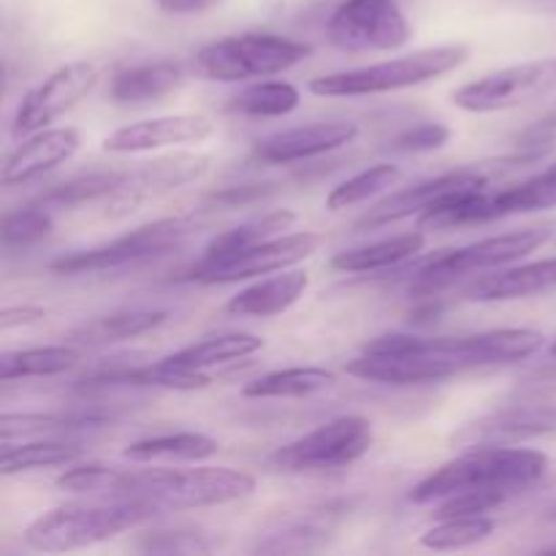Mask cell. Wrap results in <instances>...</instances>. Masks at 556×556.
I'll return each mask as SVG.
<instances>
[{
    "mask_svg": "<svg viewBox=\"0 0 556 556\" xmlns=\"http://www.w3.org/2000/svg\"><path fill=\"white\" fill-rule=\"evenodd\" d=\"M546 472L548 456L543 451L483 445V448H467L465 454L429 472L413 486L410 500L416 505H429L459 492H500L514 497L535 486Z\"/></svg>",
    "mask_w": 556,
    "mask_h": 556,
    "instance_id": "cell-1",
    "label": "cell"
},
{
    "mask_svg": "<svg viewBox=\"0 0 556 556\" xmlns=\"http://www.w3.org/2000/svg\"><path fill=\"white\" fill-rule=\"evenodd\" d=\"M157 510L139 500H92V503H63L27 525L22 541L41 554H63L106 543L123 532L139 530L152 521Z\"/></svg>",
    "mask_w": 556,
    "mask_h": 556,
    "instance_id": "cell-2",
    "label": "cell"
},
{
    "mask_svg": "<svg viewBox=\"0 0 556 556\" xmlns=\"http://www.w3.org/2000/svg\"><path fill=\"white\" fill-rule=\"evenodd\" d=\"M253 492L255 478L231 467H190V470L152 467V470H130L125 500L152 505L157 514H177V510L239 503Z\"/></svg>",
    "mask_w": 556,
    "mask_h": 556,
    "instance_id": "cell-3",
    "label": "cell"
},
{
    "mask_svg": "<svg viewBox=\"0 0 556 556\" xmlns=\"http://www.w3.org/2000/svg\"><path fill=\"white\" fill-rule=\"evenodd\" d=\"M467 58H470V49L462 47V43L418 49V52L386 60V63L315 76L309 81V92L320 98H364L407 90V87L427 85V81L451 74L459 65H465Z\"/></svg>",
    "mask_w": 556,
    "mask_h": 556,
    "instance_id": "cell-4",
    "label": "cell"
},
{
    "mask_svg": "<svg viewBox=\"0 0 556 556\" xmlns=\"http://www.w3.org/2000/svg\"><path fill=\"white\" fill-rule=\"evenodd\" d=\"M556 206V161L543 168L535 177L525 179L510 188L492 190L478 188L467 193H456L438 204L434 210L418 217L421 231H448L462 226H483V223L505 220L514 215H530V212H546Z\"/></svg>",
    "mask_w": 556,
    "mask_h": 556,
    "instance_id": "cell-5",
    "label": "cell"
},
{
    "mask_svg": "<svg viewBox=\"0 0 556 556\" xmlns=\"http://www.w3.org/2000/svg\"><path fill=\"white\" fill-rule=\"evenodd\" d=\"M313 54V47L277 33H237L195 52L193 68L210 81H250L277 76Z\"/></svg>",
    "mask_w": 556,
    "mask_h": 556,
    "instance_id": "cell-6",
    "label": "cell"
},
{
    "mask_svg": "<svg viewBox=\"0 0 556 556\" xmlns=\"http://www.w3.org/2000/svg\"><path fill=\"white\" fill-rule=\"evenodd\" d=\"M548 242L546 228H521V231L503 233V237H489L481 242L465 244L456 250H443L440 255L424 261L416 269V280L410 282L413 296H438L445 288L456 286L459 280L481 271L500 269L505 264L525 258L535 253L541 244Z\"/></svg>",
    "mask_w": 556,
    "mask_h": 556,
    "instance_id": "cell-7",
    "label": "cell"
},
{
    "mask_svg": "<svg viewBox=\"0 0 556 556\" xmlns=\"http://www.w3.org/2000/svg\"><path fill=\"white\" fill-rule=\"evenodd\" d=\"M541 152H532V155H516V157H505L500 166H462L454 168V172H445L440 177H429L424 182L410 185L405 190H396V193L386 195L383 201L372 206V210L364 212L356 223H353V231L364 233V231H378V228L391 226V223L407 220V217H421L424 212L434 210L438 204H443L445 199L456 193H467V190H478V188H489L492 179L497 174H503L505 168H516L525 166V163H532Z\"/></svg>",
    "mask_w": 556,
    "mask_h": 556,
    "instance_id": "cell-8",
    "label": "cell"
},
{
    "mask_svg": "<svg viewBox=\"0 0 556 556\" xmlns=\"http://www.w3.org/2000/svg\"><path fill=\"white\" fill-rule=\"evenodd\" d=\"M201 217L195 215H179V217H163V220L147 223V226L134 228L125 237L114 239V242L101 244V248L76 250V253L60 255L49 264L54 275H92V271H112L123 269V266L141 264V261L157 258L166 255L168 250L177 248L185 237L201 228Z\"/></svg>",
    "mask_w": 556,
    "mask_h": 556,
    "instance_id": "cell-9",
    "label": "cell"
},
{
    "mask_svg": "<svg viewBox=\"0 0 556 556\" xmlns=\"http://www.w3.org/2000/svg\"><path fill=\"white\" fill-rule=\"evenodd\" d=\"M375 443V427L364 416H340L291 440L269 456L282 472H331L356 465Z\"/></svg>",
    "mask_w": 556,
    "mask_h": 556,
    "instance_id": "cell-10",
    "label": "cell"
},
{
    "mask_svg": "<svg viewBox=\"0 0 556 556\" xmlns=\"http://www.w3.org/2000/svg\"><path fill=\"white\" fill-rule=\"evenodd\" d=\"M324 237L315 231L280 233V237L261 242L255 248L226 255H201L193 266L182 271L179 280L199 282V286H228V282L253 280L261 275L291 269L318 253Z\"/></svg>",
    "mask_w": 556,
    "mask_h": 556,
    "instance_id": "cell-11",
    "label": "cell"
},
{
    "mask_svg": "<svg viewBox=\"0 0 556 556\" xmlns=\"http://www.w3.org/2000/svg\"><path fill=\"white\" fill-rule=\"evenodd\" d=\"M410 22L396 0H345L326 25V38L345 54L394 52L410 41Z\"/></svg>",
    "mask_w": 556,
    "mask_h": 556,
    "instance_id": "cell-12",
    "label": "cell"
},
{
    "mask_svg": "<svg viewBox=\"0 0 556 556\" xmlns=\"http://www.w3.org/2000/svg\"><path fill=\"white\" fill-rule=\"evenodd\" d=\"M554 90L556 58H548L492 71V74L459 87V90L451 96V101H454V106L465 109V112L489 114L541 101V98L552 96Z\"/></svg>",
    "mask_w": 556,
    "mask_h": 556,
    "instance_id": "cell-13",
    "label": "cell"
},
{
    "mask_svg": "<svg viewBox=\"0 0 556 556\" xmlns=\"http://www.w3.org/2000/svg\"><path fill=\"white\" fill-rule=\"evenodd\" d=\"M212 168L210 155H195V152H179V155L157 157V161L144 163V166L125 172L114 193L106 201L109 220H123L134 215L150 201L163 199L174 190L193 185L204 179Z\"/></svg>",
    "mask_w": 556,
    "mask_h": 556,
    "instance_id": "cell-14",
    "label": "cell"
},
{
    "mask_svg": "<svg viewBox=\"0 0 556 556\" xmlns=\"http://www.w3.org/2000/svg\"><path fill=\"white\" fill-rule=\"evenodd\" d=\"M101 81V65L92 60H74L38 81L25 92L14 114V136H30L49 128L54 119L79 106Z\"/></svg>",
    "mask_w": 556,
    "mask_h": 556,
    "instance_id": "cell-15",
    "label": "cell"
},
{
    "mask_svg": "<svg viewBox=\"0 0 556 556\" xmlns=\"http://www.w3.org/2000/svg\"><path fill=\"white\" fill-rule=\"evenodd\" d=\"M546 337L535 329H492L467 337H427V356H443L462 369L514 364L543 351Z\"/></svg>",
    "mask_w": 556,
    "mask_h": 556,
    "instance_id": "cell-16",
    "label": "cell"
},
{
    "mask_svg": "<svg viewBox=\"0 0 556 556\" xmlns=\"http://www.w3.org/2000/svg\"><path fill=\"white\" fill-rule=\"evenodd\" d=\"M556 432V407L554 405H527L494 410L478 421L465 424L451 434L454 448H483V445H516L525 440L543 438Z\"/></svg>",
    "mask_w": 556,
    "mask_h": 556,
    "instance_id": "cell-17",
    "label": "cell"
},
{
    "mask_svg": "<svg viewBox=\"0 0 556 556\" xmlns=\"http://www.w3.org/2000/svg\"><path fill=\"white\" fill-rule=\"evenodd\" d=\"M358 134H362V128L356 123H345V119L299 125V128H288L261 139L255 144L253 157L264 166H288V163L309 161V157L353 144Z\"/></svg>",
    "mask_w": 556,
    "mask_h": 556,
    "instance_id": "cell-18",
    "label": "cell"
},
{
    "mask_svg": "<svg viewBox=\"0 0 556 556\" xmlns=\"http://www.w3.org/2000/svg\"><path fill=\"white\" fill-rule=\"evenodd\" d=\"M212 134H215V125L204 114H168V117L123 125L103 139V150L114 155H130V152L163 150V147L201 144Z\"/></svg>",
    "mask_w": 556,
    "mask_h": 556,
    "instance_id": "cell-19",
    "label": "cell"
},
{
    "mask_svg": "<svg viewBox=\"0 0 556 556\" xmlns=\"http://www.w3.org/2000/svg\"><path fill=\"white\" fill-rule=\"evenodd\" d=\"M81 134L71 125L65 128H43L38 134H30L3 163V185H25L38 179L41 174L63 166L79 152Z\"/></svg>",
    "mask_w": 556,
    "mask_h": 556,
    "instance_id": "cell-20",
    "label": "cell"
},
{
    "mask_svg": "<svg viewBox=\"0 0 556 556\" xmlns=\"http://www.w3.org/2000/svg\"><path fill=\"white\" fill-rule=\"evenodd\" d=\"M345 372L380 386H427L454 378L465 369L443 356H369V353H362L345 364Z\"/></svg>",
    "mask_w": 556,
    "mask_h": 556,
    "instance_id": "cell-21",
    "label": "cell"
},
{
    "mask_svg": "<svg viewBox=\"0 0 556 556\" xmlns=\"http://www.w3.org/2000/svg\"><path fill=\"white\" fill-rule=\"evenodd\" d=\"M345 505H318L288 519H277L258 532L255 552H307L320 546L340 527Z\"/></svg>",
    "mask_w": 556,
    "mask_h": 556,
    "instance_id": "cell-22",
    "label": "cell"
},
{
    "mask_svg": "<svg viewBox=\"0 0 556 556\" xmlns=\"http://www.w3.org/2000/svg\"><path fill=\"white\" fill-rule=\"evenodd\" d=\"M307 288V271L291 266V269L275 271L271 277H264V280L253 282L237 296H231V302L226 304V313L231 318H275V315L288 313L304 296Z\"/></svg>",
    "mask_w": 556,
    "mask_h": 556,
    "instance_id": "cell-23",
    "label": "cell"
},
{
    "mask_svg": "<svg viewBox=\"0 0 556 556\" xmlns=\"http://www.w3.org/2000/svg\"><path fill=\"white\" fill-rule=\"evenodd\" d=\"M548 291H556V258L532 261V264L483 277L478 286L470 288V299L472 302H516V299L541 296Z\"/></svg>",
    "mask_w": 556,
    "mask_h": 556,
    "instance_id": "cell-24",
    "label": "cell"
},
{
    "mask_svg": "<svg viewBox=\"0 0 556 556\" xmlns=\"http://www.w3.org/2000/svg\"><path fill=\"white\" fill-rule=\"evenodd\" d=\"M220 451V443L201 432H168L130 443L123 451L125 459L136 465H199L212 459Z\"/></svg>",
    "mask_w": 556,
    "mask_h": 556,
    "instance_id": "cell-25",
    "label": "cell"
},
{
    "mask_svg": "<svg viewBox=\"0 0 556 556\" xmlns=\"http://www.w3.org/2000/svg\"><path fill=\"white\" fill-rule=\"evenodd\" d=\"M185 85V68L172 60L134 65V68L117 71L109 85V96L114 103H147L161 101L177 92Z\"/></svg>",
    "mask_w": 556,
    "mask_h": 556,
    "instance_id": "cell-26",
    "label": "cell"
},
{
    "mask_svg": "<svg viewBox=\"0 0 556 556\" xmlns=\"http://www.w3.org/2000/svg\"><path fill=\"white\" fill-rule=\"evenodd\" d=\"M427 248V233L410 231L400 233V237L380 239V242L364 244V248L342 250L331 258V269L345 271V275H372V271L396 269L405 261L418 258L421 250Z\"/></svg>",
    "mask_w": 556,
    "mask_h": 556,
    "instance_id": "cell-27",
    "label": "cell"
},
{
    "mask_svg": "<svg viewBox=\"0 0 556 556\" xmlns=\"http://www.w3.org/2000/svg\"><path fill=\"white\" fill-rule=\"evenodd\" d=\"M168 320L166 309H123V313L101 315V318H92L87 324L76 326L65 342L79 348H106L114 342L134 340V337L150 334L157 326H163Z\"/></svg>",
    "mask_w": 556,
    "mask_h": 556,
    "instance_id": "cell-28",
    "label": "cell"
},
{
    "mask_svg": "<svg viewBox=\"0 0 556 556\" xmlns=\"http://www.w3.org/2000/svg\"><path fill=\"white\" fill-rule=\"evenodd\" d=\"M87 383L92 386H134V389H166V391H199L212 383L206 372H193V369L177 367L166 356L141 367H123L112 372L92 375Z\"/></svg>",
    "mask_w": 556,
    "mask_h": 556,
    "instance_id": "cell-29",
    "label": "cell"
},
{
    "mask_svg": "<svg viewBox=\"0 0 556 556\" xmlns=\"http://www.w3.org/2000/svg\"><path fill=\"white\" fill-rule=\"evenodd\" d=\"M337 383V375L320 367H288L258 375L242 386L248 400H304L320 391H329Z\"/></svg>",
    "mask_w": 556,
    "mask_h": 556,
    "instance_id": "cell-30",
    "label": "cell"
},
{
    "mask_svg": "<svg viewBox=\"0 0 556 556\" xmlns=\"http://www.w3.org/2000/svg\"><path fill=\"white\" fill-rule=\"evenodd\" d=\"M79 362L81 348L71 345V342L3 353V356H0V380H3V383H11V380L22 378H52V375L68 372V369H74Z\"/></svg>",
    "mask_w": 556,
    "mask_h": 556,
    "instance_id": "cell-31",
    "label": "cell"
},
{
    "mask_svg": "<svg viewBox=\"0 0 556 556\" xmlns=\"http://www.w3.org/2000/svg\"><path fill=\"white\" fill-rule=\"evenodd\" d=\"M264 348V340L255 334H220L210 337V340L193 342V345L182 348V351L166 356L168 362L177 364V367L193 369V372H206L212 367H223V364L239 362V358H248L253 353H258Z\"/></svg>",
    "mask_w": 556,
    "mask_h": 556,
    "instance_id": "cell-32",
    "label": "cell"
},
{
    "mask_svg": "<svg viewBox=\"0 0 556 556\" xmlns=\"http://www.w3.org/2000/svg\"><path fill=\"white\" fill-rule=\"evenodd\" d=\"M85 454L81 445L65 443V440H33V443L11 445L3 443L0 448V472L3 476H22V472L43 470V467L74 465Z\"/></svg>",
    "mask_w": 556,
    "mask_h": 556,
    "instance_id": "cell-33",
    "label": "cell"
},
{
    "mask_svg": "<svg viewBox=\"0 0 556 556\" xmlns=\"http://www.w3.org/2000/svg\"><path fill=\"white\" fill-rule=\"evenodd\" d=\"M296 220H299L296 212L291 210L266 212V215L253 217V220H244L239 223V226L212 237L201 255H226V253H239V250L255 248V244L269 242V239L291 231V228L296 226Z\"/></svg>",
    "mask_w": 556,
    "mask_h": 556,
    "instance_id": "cell-34",
    "label": "cell"
},
{
    "mask_svg": "<svg viewBox=\"0 0 556 556\" xmlns=\"http://www.w3.org/2000/svg\"><path fill=\"white\" fill-rule=\"evenodd\" d=\"M299 103H302V92L291 81H253L231 96L226 109L242 117H286L296 112Z\"/></svg>",
    "mask_w": 556,
    "mask_h": 556,
    "instance_id": "cell-35",
    "label": "cell"
},
{
    "mask_svg": "<svg viewBox=\"0 0 556 556\" xmlns=\"http://www.w3.org/2000/svg\"><path fill=\"white\" fill-rule=\"evenodd\" d=\"M494 527L497 525L486 514L445 516V519L434 521L418 543L429 548V552H465V548L486 541L494 532Z\"/></svg>",
    "mask_w": 556,
    "mask_h": 556,
    "instance_id": "cell-36",
    "label": "cell"
},
{
    "mask_svg": "<svg viewBox=\"0 0 556 556\" xmlns=\"http://www.w3.org/2000/svg\"><path fill=\"white\" fill-rule=\"evenodd\" d=\"M402 179V168L394 163H375V166L364 168L356 177L345 179L337 188H331V193L326 195V210L329 212H342L351 210V206L364 204V201L375 199L378 193L396 188V182Z\"/></svg>",
    "mask_w": 556,
    "mask_h": 556,
    "instance_id": "cell-37",
    "label": "cell"
},
{
    "mask_svg": "<svg viewBox=\"0 0 556 556\" xmlns=\"http://www.w3.org/2000/svg\"><path fill=\"white\" fill-rule=\"evenodd\" d=\"M130 470L106 465H79L58 476V489L81 497H101V500H125L128 492Z\"/></svg>",
    "mask_w": 556,
    "mask_h": 556,
    "instance_id": "cell-38",
    "label": "cell"
},
{
    "mask_svg": "<svg viewBox=\"0 0 556 556\" xmlns=\"http://www.w3.org/2000/svg\"><path fill=\"white\" fill-rule=\"evenodd\" d=\"M123 177H125V172L85 174V177L68 179V182L49 188L47 193L38 199V204L47 206V210H52V212H58V210H74V206L87 204V201L109 199Z\"/></svg>",
    "mask_w": 556,
    "mask_h": 556,
    "instance_id": "cell-39",
    "label": "cell"
},
{
    "mask_svg": "<svg viewBox=\"0 0 556 556\" xmlns=\"http://www.w3.org/2000/svg\"><path fill=\"white\" fill-rule=\"evenodd\" d=\"M54 217L52 210L41 206L38 201L20 206L3 215V228H0V239H3L5 250H30L33 244L43 242L52 233Z\"/></svg>",
    "mask_w": 556,
    "mask_h": 556,
    "instance_id": "cell-40",
    "label": "cell"
},
{
    "mask_svg": "<svg viewBox=\"0 0 556 556\" xmlns=\"http://www.w3.org/2000/svg\"><path fill=\"white\" fill-rule=\"evenodd\" d=\"M90 416H54V413H5L0 418V438H27V434H54L74 432V429L90 427Z\"/></svg>",
    "mask_w": 556,
    "mask_h": 556,
    "instance_id": "cell-41",
    "label": "cell"
},
{
    "mask_svg": "<svg viewBox=\"0 0 556 556\" xmlns=\"http://www.w3.org/2000/svg\"><path fill=\"white\" fill-rule=\"evenodd\" d=\"M136 548L141 554H210L215 543L199 530L177 527V530H150L139 535Z\"/></svg>",
    "mask_w": 556,
    "mask_h": 556,
    "instance_id": "cell-42",
    "label": "cell"
},
{
    "mask_svg": "<svg viewBox=\"0 0 556 556\" xmlns=\"http://www.w3.org/2000/svg\"><path fill=\"white\" fill-rule=\"evenodd\" d=\"M451 139V128L443 123H421L416 125V128L405 130V134H400L394 139V150L396 152H434L440 150V147L448 144Z\"/></svg>",
    "mask_w": 556,
    "mask_h": 556,
    "instance_id": "cell-43",
    "label": "cell"
},
{
    "mask_svg": "<svg viewBox=\"0 0 556 556\" xmlns=\"http://www.w3.org/2000/svg\"><path fill=\"white\" fill-rule=\"evenodd\" d=\"M157 9L168 16H195L204 14V11L217 9L226 0H155Z\"/></svg>",
    "mask_w": 556,
    "mask_h": 556,
    "instance_id": "cell-44",
    "label": "cell"
},
{
    "mask_svg": "<svg viewBox=\"0 0 556 556\" xmlns=\"http://www.w3.org/2000/svg\"><path fill=\"white\" fill-rule=\"evenodd\" d=\"M47 320V309L41 307H9L0 315V329L11 331L16 326H36Z\"/></svg>",
    "mask_w": 556,
    "mask_h": 556,
    "instance_id": "cell-45",
    "label": "cell"
},
{
    "mask_svg": "<svg viewBox=\"0 0 556 556\" xmlns=\"http://www.w3.org/2000/svg\"><path fill=\"white\" fill-rule=\"evenodd\" d=\"M552 128H556V114H552V117H548L546 123H543L538 130H541V134H543V130H552Z\"/></svg>",
    "mask_w": 556,
    "mask_h": 556,
    "instance_id": "cell-46",
    "label": "cell"
},
{
    "mask_svg": "<svg viewBox=\"0 0 556 556\" xmlns=\"http://www.w3.org/2000/svg\"><path fill=\"white\" fill-rule=\"evenodd\" d=\"M552 356H556V342L552 345Z\"/></svg>",
    "mask_w": 556,
    "mask_h": 556,
    "instance_id": "cell-47",
    "label": "cell"
},
{
    "mask_svg": "<svg viewBox=\"0 0 556 556\" xmlns=\"http://www.w3.org/2000/svg\"><path fill=\"white\" fill-rule=\"evenodd\" d=\"M546 552H554V554H556V546H552V548H546Z\"/></svg>",
    "mask_w": 556,
    "mask_h": 556,
    "instance_id": "cell-48",
    "label": "cell"
}]
</instances>
